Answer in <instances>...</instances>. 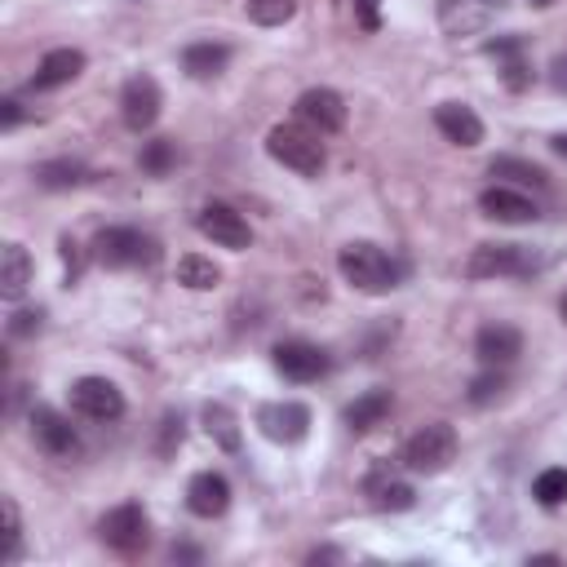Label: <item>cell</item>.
Returning <instances> with one entry per match:
<instances>
[{"label":"cell","mask_w":567,"mask_h":567,"mask_svg":"<svg viewBox=\"0 0 567 567\" xmlns=\"http://www.w3.org/2000/svg\"><path fill=\"white\" fill-rule=\"evenodd\" d=\"M40 319H44V310H18V315L9 319V337H31V332H40Z\"/></svg>","instance_id":"35"},{"label":"cell","mask_w":567,"mask_h":567,"mask_svg":"<svg viewBox=\"0 0 567 567\" xmlns=\"http://www.w3.org/2000/svg\"><path fill=\"white\" fill-rule=\"evenodd\" d=\"M93 257H97L106 270H133V266H151V261L159 257V248H155L151 235H142V230H133V226H106V230H97V239H93Z\"/></svg>","instance_id":"5"},{"label":"cell","mask_w":567,"mask_h":567,"mask_svg":"<svg viewBox=\"0 0 567 567\" xmlns=\"http://www.w3.org/2000/svg\"><path fill=\"white\" fill-rule=\"evenodd\" d=\"M337 270H341V279H346L350 288H359V292H390V288L403 284L408 261L394 257V252H385L381 244L354 239V244H346V248L337 252Z\"/></svg>","instance_id":"1"},{"label":"cell","mask_w":567,"mask_h":567,"mask_svg":"<svg viewBox=\"0 0 567 567\" xmlns=\"http://www.w3.org/2000/svg\"><path fill=\"white\" fill-rule=\"evenodd\" d=\"M483 53L496 62V71H501L509 93H523L532 84V58H527V40L523 35H496V40L483 44Z\"/></svg>","instance_id":"13"},{"label":"cell","mask_w":567,"mask_h":567,"mask_svg":"<svg viewBox=\"0 0 567 567\" xmlns=\"http://www.w3.org/2000/svg\"><path fill=\"white\" fill-rule=\"evenodd\" d=\"M478 208H483V217H492V221H509V226H523V221H536V217H540V208H536L523 190H514L509 182L487 186V190L478 195Z\"/></svg>","instance_id":"16"},{"label":"cell","mask_w":567,"mask_h":567,"mask_svg":"<svg viewBox=\"0 0 567 567\" xmlns=\"http://www.w3.org/2000/svg\"><path fill=\"white\" fill-rule=\"evenodd\" d=\"M257 430L270 443H301L310 434V408L297 399H279V403H261L257 408Z\"/></svg>","instance_id":"11"},{"label":"cell","mask_w":567,"mask_h":567,"mask_svg":"<svg viewBox=\"0 0 567 567\" xmlns=\"http://www.w3.org/2000/svg\"><path fill=\"white\" fill-rule=\"evenodd\" d=\"M0 509H4V563L13 567L22 558V514H18V501L13 496H4Z\"/></svg>","instance_id":"31"},{"label":"cell","mask_w":567,"mask_h":567,"mask_svg":"<svg viewBox=\"0 0 567 567\" xmlns=\"http://www.w3.org/2000/svg\"><path fill=\"white\" fill-rule=\"evenodd\" d=\"M390 403H394V394H390L385 385L363 390L354 403H346L341 421H346V430H350V434H368V430H377V425L390 416Z\"/></svg>","instance_id":"21"},{"label":"cell","mask_w":567,"mask_h":567,"mask_svg":"<svg viewBox=\"0 0 567 567\" xmlns=\"http://www.w3.org/2000/svg\"><path fill=\"white\" fill-rule=\"evenodd\" d=\"M292 111H297V120H301L306 128H315L319 137H323V133H337V128L346 124V102H341V93H332V89H306Z\"/></svg>","instance_id":"15"},{"label":"cell","mask_w":567,"mask_h":567,"mask_svg":"<svg viewBox=\"0 0 567 567\" xmlns=\"http://www.w3.org/2000/svg\"><path fill=\"white\" fill-rule=\"evenodd\" d=\"M27 284H31V257H27V248L22 244H4V252H0V297L4 301H18L27 292Z\"/></svg>","instance_id":"24"},{"label":"cell","mask_w":567,"mask_h":567,"mask_svg":"<svg viewBox=\"0 0 567 567\" xmlns=\"http://www.w3.org/2000/svg\"><path fill=\"white\" fill-rule=\"evenodd\" d=\"M71 408L84 416V421H120L124 416V394L115 381L106 377H80L71 385Z\"/></svg>","instance_id":"8"},{"label":"cell","mask_w":567,"mask_h":567,"mask_svg":"<svg viewBox=\"0 0 567 567\" xmlns=\"http://www.w3.org/2000/svg\"><path fill=\"white\" fill-rule=\"evenodd\" d=\"M182 443V416L177 412H168L164 421H159V456H173V447Z\"/></svg>","instance_id":"34"},{"label":"cell","mask_w":567,"mask_h":567,"mask_svg":"<svg viewBox=\"0 0 567 567\" xmlns=\"http://www.w3.org/2000/svg\"><path fill=\"white\" fill-rule=\"evenodd\" d=\"M545 266V257L532 244H478L465 257V279H523L536 275Z\"/></svg>","instance_id":"3"},{"label":"cell","mask_w":567,"mask_h":567,"mask_svg":"<svg viewBox=\"0 0 567 567\" xmlns=\"http://www.w3.org/2000/svg\"><path fill=\"white\" fill-rule=\"evenodd\" d=\"M84 71V53L80 49H49L31 75V89H62Z\"/></svg>","instance_id":"22"},{"label":"cell","mask_w":567,"mask_h":567,"mask_svg":"<svg viewBox=\"0 0 567 567\" xmlns=\"http://www.w3.org/2000/svg\"><path fill=\"white\" fill-rule=\"evenodd\" d=\"M204 434L221 447V452H239V421L226 403H208L204 408Z\"/></svg>","instance_id":"27"},{"label":"cell","mask_w":567,"mask_h":567,"mask_svg":"<svg viewBox=\"0 0 567 567\" xmlns=\"http://www.w3.org/2000/svg\"><path fill=\"white\" fill-rule=\"evenodd\" d=\"M501 390H505V377H501L496 368H487V372H478V377L470 381V403H474V408H483V403L501 399Z\"/></svg>","instance_id":"33"},{"label":"cell","mask_w":567,"mask_h":567,"mask_svg":"<svg viewBox=\"0 0 567 567\" xmlns=\"http://www.w3.org/2000/svg\"><path fill=\"white\" fill-rule=\"evenodd\" d=\"M159 106H164V93L151 75H128L124 89H120V115L133 133H146L155 120H159Z\"/></svg>","instance_id":"12"},{"label":"cell","mask_w":567,"mask_h":567,"mask_svg":"<svg viewBox=\"0 0 567 567\" xmlns=\"http://www.w3.org/2000/svg\"><path fill=\"white\" fill-rule=\"evenodd\" d=\"M558 310H563V323H567V297H563V306H558Z\"/></svg>","instance_id":"42"},{"label":"cell","mask_w":567,"mask_h":567,"mask_svg":"<svg viewBox=\"0 0 567 567\" xmlns=\"http://www.w3.org/2000/svg\"><path fill=\"white\" fill-rule=\"evenodd\" d=\"M62 261H66V279H75L80 275V248L71 239H62Z\"/></svg>","instance_id":"39"},{"label":"cell","mask_w":567,"mask_h":567,"mask_svg":"<svg viewBox=\"0 0 567 567\" xmlns=\"http://www.w3.org/2000/svg\"><path fill=\"white\" fill-rule=\"evenodd\" d=\"M474 354L487 363V368H505L523 354V332L509 328V323H483L478 337H474Z\"/></svg>","instance_id":"19"},{"label":"cell","mask_w":567,"mask_h":567,"mask_svg":"<svg viewBox=\"0 0 567 567\" xmlns=\"http://www.w3.org/2000/svg\"><path fill=\"white\" fill-rule=\"evenodd\" d=\"M363 496H368V505L381 509V514H399V509H412V505H416L412 483H408L394 465H385V461H377V465L363 474Z\"/></svg>","instance_id":"10"},{"label":"cell","mask_w":567,"mask_h":567,"mask_svg":"<svg viewBox=\"0 0 567 567\" xmlns=\"http://www.w3.org/2000/svg\"><path fill=\"white\" fill-rule=\"evenodd\" d=\"M527 4H536V9H549V4H554V0H527Z\"/></svg>","instance_id":"41"},{"label":"cell","mask_w":567,"mask_h":567,"mask_svg":"<svg viewBox=\"0 0 567 567\" xmlns=\"http://www.w3.org/2000/svg\"><path fill=\"white\" fill-rule=\"evenodd\" d=\"M487 173H492V177H505V182H514V186H536V190L549 186V173H545L540 164H532V159H518V155H501V159H492Z\"/></svg>","instance_id":"26"},{"label":"cell","mask_w":567,"mask_h":567,"mask_svg":"<svg viewBox=\"0 0 567 567\" xmlns=\"http://www.w3.org/2000/svg\"><path fill=\"white\" fill-rule=\"evenodd\" d=\"M97 536H102L106 549L133 558V554H142L146 540H151V518H146V509H142L137 501H124V505H115V509L102 514Z\"/></svg>","instance_id":"6"},{"label":"cell","mask_w":567,"mask_h":567,"mask_svg":"<svg viewBox=\"0 0 567 567\" xmlns=\"http://www.w3.org/2000/svg\"><path fill=\"white\" fill-rule=\"evenodd\" d=\"M549 84H554L558 93H567V53H558V58L549 62Z\"/></svg>","instance_id":"37"},{"label":"cell","mask_w":567,"mask_h":567,"mask_svg":"<svg viewBox=\"0 0 567 567\" xmlns=\"http://www.w3.org/2000/svg\"><path fill=\"white\" fill-rule=\"evenodd\" d=\"M266 151H270L275 164L292 168V173H301V177H319V168H323V159H328L319 133L306 128L301 120H297V124H275V128L266 133Z\"/></svg>","instance_id":"2"},{"label":"cell","mask_w":567,"mask_h":567,"mask_svg":"<svg viewBox=\"0 0 567 567\" xmlns=\"http://www.w3.org/2000/svg\"><path fill=\"white\" fill-rule=\"evenodd\" d=\"M275 368H279L288 381H319V377L328 372V350L315 346V341L292 337V341H279V346H275Z\"/></svg>","instance_id":"14"},{"label":"cell","mask_w":567,"mask_h":567,"mask_svg":"<svg viewBox=\"0 0 567 567\" xmlns=\"http://www.w3.org/2000/svg\"><path fill=\"white\" fill-rule=\"evenodd\" d=\"M434 128L456 146H478L483 142V120L465 102H439L434 106Z\"/></svg>","instance_id":"20"},{"label":"cell","mask_w":567,"mask_h":567,"mask_svg":"<svg viewBox=\"0 0 567 567\" xmlns=\"http://www.w3.org/2000/svg\"><path fill=\"white\" fill-rule=\"evenodd\" d=\"M27 425H31L35 447H40V452H49L53 461H71V456L80 452V434H75V425H71L58 408H31Z\"/></svg>","instance_id":"9"},{"label":"cell","mask_w":567,"mask_h":567,"mask_svg":"<svg viewBox=\"0 0 567 567\" xmlns=\"http://www.w3.org/2000/svg\"><path fill=\"white\" fill-rule=\"evenodd\" d=\"M354 13H359V27H363V31H377V27H381L377 0H354Z\"/></svg>","instance_id":"36"},{"label":"cell","mask_w":567,"mask_h":567,"mask_svg":"<svg viewBox=\"0 0 567 567\" xmlns=\"http://www.w3.org/2000/svg\"><path fill=\"white\" fill-rule=\"evenodd\" d=\"M137 164L151 173V177H164L173 164H177V146L168 142V137H155V142H146L142 146V155H137Z\"/></svg>","instance_id":"30"},{"label":"cell","mask_w":567,"mask_h":567,"mask_svg":"<svg viewBox=\"0 0 567 567\" xmlns=\"http://www.w3.org/2000/svg\"><path fill=\"white\" fill-rule=\"evenodd\" d=\"M532 496H536V505H545V509L567 505V465H549V470H540V474L532 478Z\"/></svg>","instance_id":"29"},{"label":"cell","mask_w":567,"mask_h":567,"mask_svg":"<svg viewBox=\"0 0 567 567\" xmlns=\"http://www.w3.org/2000/svg\"><path fill=\"white\" fill-rule=\"evenodd\" d=\"M0 106H4V115H0V124H4V128H18V124H22V102H18V97H4Z\"/></svg>","instance_id":"38"},{"label":"cell","mask_w":567,"mask_h":567,"mask_svg":"<svg viewBox=\"0 0 567 567\" xmlns=\"http://www.w3.org/2000/svg\"><path fill=\"white\" fill-rule=\"evenodd\" d=\"M549 146H554V155H558V159H567V133H554V137H549Z\"/></svg>","instance_id":"40"},{"label":"cell","mask_w":567,"mask_h":567,"mask_svg":"<svg viewBox=\"0 0 567 567\" xmlns=\"http://www.w3.org/2000/svg\"><path fill=\"white\" fill-rule=\"evenodd\" d=\"M35 182L44 190H71V186L89 182V168L80 159H44V164H35Z\"/></svg>","instance_id":"25"},{"label":"cell","mask_w":567,"mask_h":567,"mask_svg":"<svg viewBox=\"0 0 567 567\" xmlns=\"http://www.w3.org/2000/svg\"><path fill=\"white\" fill-rule=\"evenodd\" d=\"M505 0H439V27L447 35H478L492 22V9Z\"/></svg>","instance_id":"18"},{"label":"cell","mask_w":567,"mask_h":567,"mask_svg":"<svg viewBox=\"0 0 567 567\" xmlns=\"http://www.w3.org/2000/svg\"><path fill=\"white\" fill-rule=\"evenodd\" d=\"M177 284H182V288H195V292H208V288L221 284V270H217L208 257L186 252V257L177 261Z\"/></svg>","instance_id":"28"},{"label":"cell","mask_w":567,"mask_h":567,"mask_svg":"<svg viewBox=\"0 0 567 567\" xmlns=\"http://www.w3.org/2000/svg\"><path fill=\"white\" fill-rule=\"evenodd\" d=\"M226 505H230V483H226V474L199 470V474L186 483V509H190L195 518H217V514H226Z\"/></svg>","instance_id":"17"},{"label":"cell","mask_w":567,"mask_h":567,"mask_svg":"<svg viewBox=\"0 0 567 567\" xmlns=\"http://www.w3.org/2000/svg\"><path fill=\"white\" fill-rule=\"evenodd\" d=\"M226 62H230V49L221 40H195L182 53V66H186L190 80H213V75L226 71Z\"/></svg>","instance_id":"23"},{"label":"cell","mask_w":567,"mask_h":567,"mask_svg":"<svg viewBox=\"0 0 567 567\" xmlns=\"http://www.w3.org/2000/svg\"><path fill=\"white\" fill-rule=\"evenodd\" d=\"M297 13V0H248V18L257 27H284Z\"/></svg>","instance_id":"32"},{"label":"cell","mask_w":567,"mask_h":567,"mask_svg":"<svg viewBox=\"0 0 567 567\" xmlns=\"http://www.w3.org/2000/svg\"><path fill=\"white\" fill-rule=\"evenodd\" d=\"M412 474H443L452 461H456V430L447 421H430L421 425L408 443H403V456H399Z\"/></svg>","instance_id":"4"},{"label":"cell","mask_w":567,"mask_h":567,"mask_svg":"<svg viewBox=\"0 0 567 567\" xmlns=\"http://www.w3.org/2000/svg\"><path fill=\"white\" fill-rule=\"evenodd\" d=\"M195 230L204 235V239H213V244H221V248H230V252H244L248 244H252V230H248V221H244V213H235L230 204H204L199 213H195Z\"/></svg>","instance_id":"7"}]
</instances>
